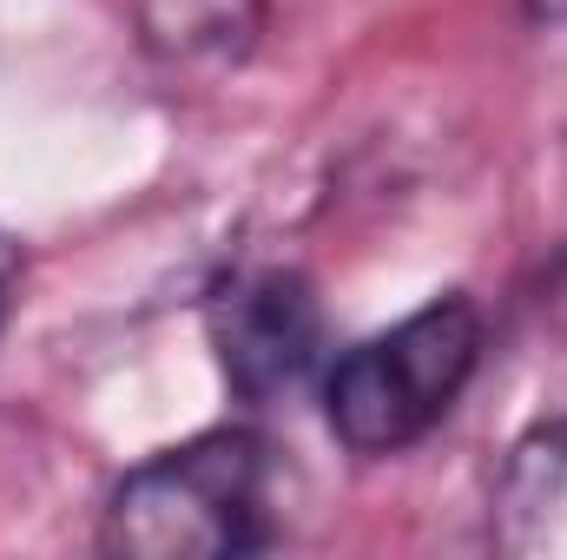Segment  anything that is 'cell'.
I'll return each mask as SVG.
<instances>
[{
    "instance_id": "cell-5",
    "label": "cell",
    "mask_w": 567,
    "mask_h": 560,
    "mask_svg": "<svg viewBox=\"0 0 567 560\" xmlns=\"http://www.w3.org/2000/svg\"><path fill=\"white\" fill-rule=\"evenodd\" d=\"M271 0H140V33L158 60L198 66V60H238Z\"/></svg>"
},
{
    "instance_id": "cell-3",
    "label": "cell",
    "mask_w": 567,
    "mask_h": 560,
    "mask_svg": "<svg viewBox=\"0 0 567 560\" xmlns=\"http://www.w3.org/2000/svg\"><path fill=\"white\" fill-rule=\"evenodd\" d=\"M212 350L238 403L290 396L323 356V303L303 271H245L212 297Z\"/></svg>"
},
{
    "instance_id": "cell-6",
    "label": "cell",
    "mask_w": 567,
    "mask_h": 560,
    "mask_svg": "<svg viewBox=\"0 0 567 560\" xmlns=\"http://www.w3.org/2000/svg\"><path fill=\"white\" fill-rule=\"evenodd\" d=\"M528 7V20H542V27H567V0H522Z\"/></svg>"
},
{
    "instance_id": "cell-2",
    "label": "cell",
    "mask_w": 567,
    "mask_h": 560,
    "mask_svg": "<svg viewBox=\"0 0 567 560\" xmlns=\"http://www.w3.org/2000/svg\"><path fill=\"white\" fill-rule=\"evenodd\" d=\"M482 363V310L449 290L403 323L350 343L323 370V422L350 455H403L449 416Z\"/></svg>"
},
{
    "instance_id": "cell-1",
    "label": "cell",
    "mask_w": 567,
    "mask_h": 560,
    "mask_svg": "<svg viewBox=\"0 0 567 560\" xmlns=\"http://www.w3.org/2000/svg\"><path fill=\"white\" fill-rule=\"evenodd\" d=\"M265 442L251 428H205L126 468L100 515V548L120 560H225L271 548Z\"/></svg>"
},
{
    "instance_id": "cell-4",
    "label": "cell",
    "mask_w": 567,
    "mask_h": 560,
    "mask_svg": "<svg viewBox=\"0 0 567 560\" xmlns=\"http://www.w3.org/2000/svg\"><path fill=\"white\" fill-rule=\"evenodd\" d=\"M488 528L515 560H567V416L528 428L502 455Z\"/></svg>"
}]
</instances>
